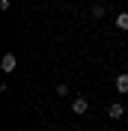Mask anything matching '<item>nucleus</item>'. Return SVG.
I'll use <instances>...</instances> for the list:
<instances>
[{
  "mask_svg": "<svg viewBox=\"0 0 128 131\" xmlns=\"http://www.w3.org/2000/svg\"><path fill=\"white\" fill-rule=\"evenodd\" d=\"M0 69H3V72H15V69H18V57H15V54H3Z\"/></svg>",
  "mask_w": 128,
  "mask_h": 131,
  "instance_id": "nucleus-1",
  "label": "nucleus"
},
{
  "mask_svg": "<svg viewBox=\"0 0 128 131\" xmlns=\"http://www.w3.org/2000/svg\"><path fill=\"white\" fill-rule=\"evenodd\" d=\"M72 110H74V113H87V110H89V101H87L83 95H78V98L72 101Z\"/></svg>",
  "mask_w": 128,
  "mask_h": 131,
  "instance_id": "nucleus-2",
  "label": "nucleus"
},
{
  "mask_svg": "<svg viewBox=\"0 0 128 131\" xmlns=\"http://www.w3.org/2000/svg\"><path fill=\"white\" fill-rule=\"evenodd\" d=\"M122 113H125V107H122V104H110V107H107V116H110V119H119Z\"/></svg>",
  "mask_w": 128,
  "mask_h": 131,
  "instance_id": "nucleus-3",
  "label": "nucleus"
},
{
  "mask_svg": "<svg viewBox=\"0 0 128 131\" xmlns=\"http://www.w3.org/2000/svg\"><path fill=\"white\" fill-rule=\"evenodd\" d=\"M116 90H119V92H128V74H119V78H116Z\"/></svg>",
  "mask_w": 128,
  "mask_h": 131,
  "instance_id": "nucleus-4",
  "label": "nucleus"
},
{
  "mask_svg": "<svg viewBox=\"0 0 128 131\" xmlns=\"http://www.w3.org/2000/svg\"><path fill=\"white\" fill-rule=\"evenodd\" d=\"M116 27H119V30H128V12H119V15H116Z\"/></svg>",
  "mask_w": 128,
  "mask_h": 131,
  "instance_id": "nucleus-5",
  "label": "nucleus"
},
{
  "mask_svg": "<svg viewBox=\"0 0 128 131\" xmlns=\"http://www.w3.org/2000/svg\"><path fill=\"white\" fill-rule=\"evenodd\" d=\"M57 95H69V83H60L57 86Z\"/></svg>",
  "mask_w": 128,
  "mask_h": 131,
  "instance_id": "nucleus-6",
  "label": "nucleus"
}]
</instances>
